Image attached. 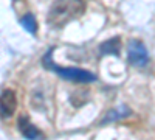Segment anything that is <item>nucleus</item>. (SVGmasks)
I'll return each instance as SVG.
<instances>
[{"mask_svg":"<svg viewBox=\"0 0 155 140\" xmlns=\"http://www.w3.org/2000/svg\"><path fill=\"white\" fill-rule=\"evenodd\" d=\"M20 23H22V27L27 30L28 33H31V34H36L37 33V22H36V19H34L33 14H25L20 19Z\"/></svg>","mask_w":155,"mask_h":140,"instance_id":"0eeeda50","label":"nucleus"},{"mask_svg":"<svg viewBox=\"0 0 155 140\" xmlns=\"http://www.w3.org/2000/svg\"><path fill=\"white\" fill-rule=\"evenodd\" d=\"M16 109H17V98H16L14 90L5 89L0 94V115L3 118H9L14 115Z\"/></svg>","mask_w":155,"mask_h":140,"instance_id":"20e7f679","label":"nucleus"},{"mask_svg":"<svg viewBox=\"0 0 155 140\" xmlns=\"http://www.w3.org/2000/svg\"><path fill=\"white\" fill-rule=\"evenodd\" d=\"M85 12L84 0H54L48 11V23L53 28H64Z\"/></svg>","mask_w":155,"mask_h":140,"instance_id":"f257e3e1","label":"nucleus"},{"mask_svg":"<svg viewBox=\"0 0 155 140\" xmlns=\"http://www.w3.org/2000/svg\"><path fill=\"white\" fill-rule=\"evenodd\" d=\"M44 66H47V69H51L53 72H56L61 78L71 81V83H95L96 81V76L92 72H87L82 69H78V67H61L58 64L53 62V56H51V52H48L44 56Z\"/></svg>","mask_w":155,"mask_h":140,"instance_id":"f03ea898","label":"nucleus"},{"mask_svg":"<svg viewBox=\"0 0 155 140\" xmlns=\"http://www.w3.org/2000/svg\"><path fill=\"white\" fill-rule=\"evenodd\" d=\"M17 128L20 131V134L25 137V138H28V140H37L39 137H41V131L37 129V126H34L28 115H20L19 120H17Z\"/></svg>","mask_w":155,"mask_h":140,"instance_id":"39448f33","label":"nucleus"},{"mask_svg":"<svg viewBox=\"0 0 155 140\" xmlns=\"http://www.w3.org/2000/svg\"><path fill=\"white\" fill-rule=\"evenodd\" d=\"M121 50V42H120V37H113V39L104 41L99 45V53L102 56L106 55H118Z\"/></svg>","mask_w":155,"mask_h":140,"instance_id":"423d86ee","label":"nucleus"},{"mask_svg":"<svg viewBox=\"0 0 155 140\" xmlns=\"http://www.w3.org/2000/svg\"><path fill=\"white\" fill-rule=\"evenodd\" d=\"M127 59L135 67H146L149 62V53L146 45L141 41L132 39L127 45Z\"/></svg>","mask_w":155,"mask_h":140,"instance_id":"7ed1b4c3","label":"nucleus"}]
</instances>
